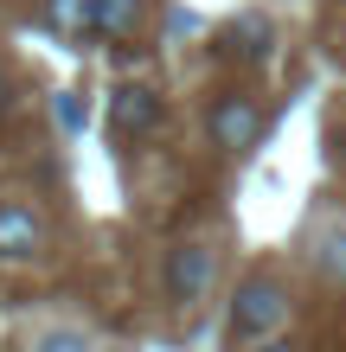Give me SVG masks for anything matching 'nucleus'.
Listing matches in <instances>:
<instances>
[{
    "label": "nucleus",
    "instance_id": "obj_5",
    "mask_svg": "<svg viewBox=\"0 0 346 352\" xmlns=\"http://www.w3.org/2000/svg\"><path fill=\"white\" fill-rule=\"evenodd\" d=\"M276 52V26L263 13H237L225 32H218V58H237V65H270Z\"/></svg>",
    "mask_w": 346,
    "mask_h": 352
},
{
    "label": "nucleus",
    "instance_id": "obj_11",
    "mask_svg": "<svg viewBox=\"0 0 346 352\" xmlns=\"http://www.w3.org/2000/svg\"><path fill=\"white\" fill-rule=\"evenodd\" d=\"M244 352H295V346H289V340H250Z\"/></svg>",
    "mask_w": 346,
    "mask_h": 352
},
{
    "label": "nucleus",
    "instance_id": "obj_9",
    "mask_svg": "<svg viewBox=\"0 0 346 352\" xmlns=\"http://www.w3.org/2000/svg\"><path fill=\"white\" fill-rule=\"evenodd\" d=\"M32 352H90V340H84V333H71V327H52V333H39V340H32Z\"/></svg>",
    "mask_w": 346,
    "mask_h": 352
},
{
    "label": "nucleus",
    "instance_id": "obj_1",
    "mask_svg": "<svg viewBox=\"0 0 346 352\" xmlns=\"http://www.w3.org/2000/svg\"><path fill=\"white\" fill-rule=\"evenodd\" d=\"M282 327H289V288H282L276 276L237 282V295H231V333L237 340H282Z\"/></svg>",
    "mask_w": 346,
    "mask_h": 352
},
{
    "label": "nucleus",
    "instance_id": "obj_6",
    "mask_svg": "<svg viewBox=\"0 0 346 352\" xmlns=\"http://www.w3.org/2000/svg\"><path fill=\"white\" fill-rule=\"evenodd\" d=\"M148 129H160V96L148 90V84H122V90H109V135H148Z\"/></svg>",
    "mask_w": 346,
    "mask_h": 352
},
{
    "label": "nucleus",
    "instance_id": "obj_7",
    "mask_svg": "<svg viewBox=\"0 0 346 352\" xmlns=\"http://www.w3.org/2000/svg\"><path fill=\"white\" fill-rule=\"evenodd\" d=\"M84 26L103 38H129L141 26V0H84Z\"/></svg>",
    "mask_w": 346,
    "mask_h": 352
},
{
    "label": "nucleus",
    "instance_id": "obj_4",
    "mask_svg": "<svg viewBox=\"0 0 346 352\" xmlns=\"http://www.w3.org/2000/svg\"><path fill=\"white\" fill-rule=\"evenodd\" d=\"M45 250V224L26 199H0V263H32Z\"/></svg>",
    "mask_w": 346,
    "mask_h": 352
},
{
    "label": "nucleus",
    "instance_id": "obj_12",
    "mask_svg": "<svg viewBox=\"0 0 346 352\" xmlns=\"http://www.w3.org/2000/svg\"><path fill=\"white\" fill-rule=\"evenodd\" d=\"M0 109H7V77H0Z\"/></svg>",
    "mask_w": 346,
    "mask_h": 352
},
{
    "label": "nucleus",
    "instance_id": "obj_8",
    "mask_svg": "<svg viewBox=\"0 0 346 352\" xmlns=\"http://www.w3.org/2000/svg\"><path fill=\"white\" fill-rule=\"evenodd\" d=\"M314 263L327 269V276H346V231H327L314 243Z\"/></svg>",
    "mask_w": 346,
    "mask_h": 352
},
{
    "label": "nucleus",
    "instance_id": "obj_3",
    "mask_svg": "<svg viewBox=\"0 0 346 352\" xmlns=\"http://www.w3.org/2000/svg\"><path fill=\"white\" fill-rule=\"evenodd\" d=\"M206 129H212V141L225 154H250L257 135H263V109H257L250 96H218L212 109H206Z\"/></svg>",
    "mask_w": 346,
    "mask_h": 352
},
{
    "label": "nucleus",
    "instance_id": "obj_10",
    "mask_svg": "<svg viewBox=\"0 0 346 352\" xmlns=\"http://www.w3.org/2000/svg\"><path fill=\"white\" fill-rule=\"evenodd\" d=\"M58 122H65V129H77V122H84V109H77V96H65V102H58Z\"/></svg>",
    "mask_w": 346,
    "mask_h": 352
},
{
    "label": "nucleus",
    "instance_id": "obj_2",
    "mask_svg": "<svg viewBox=\"0 0 346 352\" xmlns=\"http://www.w3.org/2000/svg\"><path fill=\"white\" fill-rule=\"evenodd\" d=\"M160 282H167V301L186 314V307H199L212 295V282H218V250L206 237H186V243H173L167 250V269H160Z\"/></svg>",
    "mask_w": 346,
    "mask_h": 352
}]
</instances>
